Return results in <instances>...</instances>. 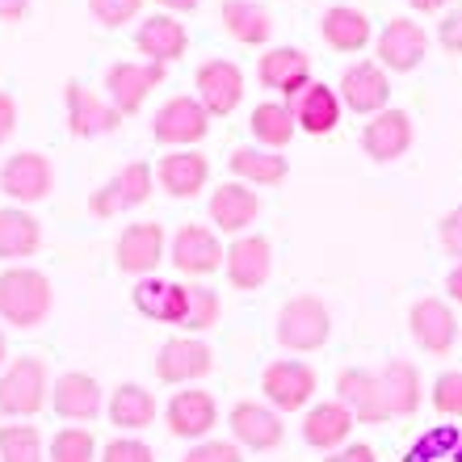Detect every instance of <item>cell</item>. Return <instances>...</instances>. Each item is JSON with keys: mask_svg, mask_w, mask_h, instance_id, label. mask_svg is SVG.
Instances as JSON below:
<instances>
[{"mask_svg": "<svg viewBox=\"0 0 462 462\" xmlns=\"http://www.w3.org/2000/svg\"><path fill=\"white\" fill-rule=\"evenodd\" d=\"M248 131H253L256 147H269V152H282V147L294 139L299 131V122H294L291 106L286 101H261L248 118Z\"/></svg>", "mask_w": 462, "mask_h": 462, "instance_id": "36", "label": "cell"}, {"mask_svg": "<svg viewBox=\"0 0 462 462\" xmlns=\"http://www.w3.org/2000/svg\"><path fill=\"white\" fill-rule=\"evenodd\" d=\"M231 172L240 177V185H282L286 181V172H291V164H286V156H278V152H269V147H236L227 156Z\"/></svg>", "mask_w": 462, "mask_h": 462, "instance_id": "34", "label": "cell"}, {"mask_svg": "<svg viewBox=\"0 0 462 462\" xmlns=\"http://www.w3.org/2000/svg\"><path fill=\"white\" fill-rule=\"evenodd\" d=\"M219 22L231 42H240V47H265L269 34H273V17L256 0H223Z\"/></svg>", "mask_w": 462, "mask_h": 462, "instance_id": "31", "label": "cell"}, {"mask_svg": "<svg viewBox=\"0 0 462 462\" xmlns=\"http://www.w3.org/2000/svg\"><path fill=\"white\" fill-rule=\"evenodd\" d=\"M42 248V223L25 207L0 210V261H25Z\"/></svg>", "mask_w": 462, "mask_h": 462, "instance_id": "33", "label": "cell"}, {"mask_svg": "<svg viewBox=\"0 0 462 462\" xmlns=\"http://www.w3.org/2000/svg\"><path fill=\"white\" fill-rule=\"evenodd\" d=\"M223 316L219 291H210L207 282H185V319L181 328L185 337H198V332H210Z\"/></svg>", "mask_w": 462, "mask_h": 462, "instance_id": "37", "label": "cell"}, {"mask_svg": "<svg viewBox=\"0 0 462 462\" xmlns=\"http://www.w3.org/2000/svg\"><path fill=\"white\" fill-rule=\"evenodd\" d=\"M0 189L17 207H34L55 189V169H51V160L42 152H17V156L0 164Z\"/></svg>", "mask_w": 462, "mask_h": 462, "instance_id": "9", "label": "cell"}, {"mask_svg": "<svg viewBox=\"0 0 462 462\" xmlns=\"http://www.w3.org/2000/svg\"><path fill=\"white\" fill-rule=\"evenodd\" d=\"M227 429H231V441H236L240 450H273V446H282V438H286L282 412H273L269 403H256V400L236 403L227 416Z\"/></svg>", "mask_w": 462, "mask_h": 462, "instance_id": "14", "label": "cell"}, {"mask_svg": "<svg viewBox=\"0 0 462 462\" xmlns=\"http://www.w3.org/2000/svg\"><path fill=\"white\" fill-rule=\"evenodd\" d=\"M319 34H324V42H328L332 51H341V55H357V51H365V42H370V17H365L362 9H353V5H332L328 13H324V22H319Z\"/></svg>", "mask_w": 462, "mask_h": 462, "instance_id": "32", "label": "cell"}, {"mask_svg": "<svg viewBox=\"0 0 462 462\" xmlns=\"http://www.w3.org/2000/svg\"><path fill=\"white\" fill-rule=\"evenodd\" d=\"M5 357H9V345H5V332H0V370H5Z\"/></svg>", "mask_w": 462, "mask_h": 462, "instance_id": "52", "label": "cell"}, {"mask_svg": "<svg viewBox=\"0 0 462 462\" xmlns=\"http://www.w3.org/2000/svg\"><path fill=\"white\" fill-rule=\"evenodd\" d=\"M134 311L156 324H177L185 319V282H164V278H139L134 282Z\"/></svg>", "mask_w": 462, "mask_h": 462, "instance_id": "29", "label": "cell"}, {"mask_svg": "<svg viewBox=\"0 0 462 462\" xmlns=\"http://www.w3.org/2000/svg\"><path fill=\"white\" fill-rule=\"evenodd\" d=\"M0 462H47V441L34 425H0Z\"/></svg>", "mask_w": 462, "mask_h": 462, "instance_id": "38", "label": "cell"}, {"mask_svg": "<svg viewBox=\"0 0 462 462\" xmlns=\"http://www.w3.org/2000/svg\"><path fill=\"white\" fill-rule=\"evenodd\" d=\"M97 462H156V454H152V446L139 438H131V433H122V438L106 441V450H101Z\"/></svg>", "mask_w": 462, "mask_h": 462, "instance_id": "42", "label": "cell"}, {"mask_svg": "<svg viewBox=\"0 0 462 462\" xmlns=\"http://www.w3.org/2000/svg\"><path fill=\"white\" fill-rule=\"evenodd\" d=\"M362 147H365V156L378 160V164L400 160L412 147V118L403 110L374 114V122H365V131H362Z\"/></svg>", "mask_w": 462, "mask_h": 462, "instance_id": "27", "label": "cell"}, {"mask_svg": "<svg viewBox=\"0 0 462 462\" xmlns=\"http://www.w3.org/2000/svg\"><path fill=\"white\" fill-rule=\"evenodd\" d=\"M227 248L207 223H181L172 231V265L181 269L185 278H210L223 269Z\"/></svg>", "mask_w": 462, "mask_h": 462, "instance_id": "11", "label": "cell"}, {"mask_svg": "<svg viewBox=\"0 0 462 462\" xmlns=\"http://www.w3.org/2000/svg\"><path fill=\"white\" fill-rule=\"evenodd\" d=\"M412 341L420 345L425 353H450L454 349V337H458V319H454L450 303H441V299H416L412 303Z\"/></svg>", "mask_w": 462, "mask_h": 462, "instance_id": "24", "label": "cell"}, {"mask_svg": "<svg viewBox=\"0 0 462 462\" xmlns=\"http://www.w3.org/2000/svg\"><path fill=\"white\" fill-rule=\"evenodd\" d=\"M164 425H169L172 438L181 441H207L210 429L219 425V403L202 387L172 391V400L164 403Z\"/></svg>", "mask_w": 462, "mask_h": 462, "instance_id": "10", "label": "cell"}, {"mask_svg": "<svg viewBox=\"0 0 462 462\" xmlns=\"http://www.w3.org/2000/svg\"><path fill=\"white\" fill-rule=\"evenodd\" d=\"M438 236H441V248H446V253L462 256V207L450 210V215L438 223Z\"/></svg>", "mask_w": 462, "mask_h": 462, "instance_id": "44", "label": "cell"}, {"mask_svg": "<svg viewBox=\"0 0 462 462\" xmlns=\"http://www.w3.org/2000/svg\"><path fill=\"white\" fill-rule=\"evenodd\" d=\"M223 269L236 291H261L273 273V244L265 236H236L223 256Z\"/></svg>", "mask_w": 462, "mask_h": 462, "instance_id": "17", "label": "cell"}, {"mask_svg": "<svg viewBox=\"0 0 462 462\" xmlns=\"http://www.w3.org/2000/svg\"><path fill=\"white\" fill-rule=\"evenodd\" d=\"M408 5H412L416 13H438V9H446L450 0H408Z\"/></svg>", "mask_w": 462, "mask_h": 462, "instance_id": "51", "label": "cell"}, {"mask_svg": "<svg viewBox=\"0 0 462 462\" xmlns=\"http://www.w3.org/2000/svg\"><path fill=\"white\" fill-rule=\"evenodd\" d=\"M332 337V311L316 294H294L278 311V345L291 353H316Z\"/></svg>", "mask_w": 462, "mask_h": 462, "instance_id": "3", "label": "cell"}, {"mask_svg": "<svg viewBox=\"0 0 462 462\" xmlns=\"http://www.w3.org/2000/svg\"><path fill=\"white\" fill-rule=\"evenodd\" d=\"M51 370L42 357L25 353V357H13L5 370H0V416L9 420H30L51 403Z\"/></svg>", "mask_w": 462, "mask_h": 462, "instance_id": "2", "label": "cell"}, {"mask_svg": "<svg viewBox=\"0 0 462 462\" xmlns=\"http://www.w3.org/2000/svg\"><path fill=\"white\" fill-rule=\"evenodd\" d=\"M324 462H378V454H374V446L349 441V446H341V450H332Z\"/></svg>", "mask_w": 462, "mask_h": 462, "instance_id": "46", "label": "cell"}, {"mask_svg": "<svg viewBox=\"0 0 462 462\" xmlns=\"http://www.w3.org/2000/svg\"><path fill=\"white\" fill-rule=\"evenodd\" d=\"M341 106L353 114H383L391 101V80H387V68L383 63H349L341 76Z\"/></svg>", "mask_w": 462, "mask_h": 462, "instance_id": "16", "label": "cell"}, {"mask_svg": "<svg viewBox=\"0 0 462 462\" xmlns=\"http://www.w3.org/2000/svg\"><path fill=\"white\" fill-rule=\"evenodd\" d=\"M261 391L273 412H299L311 403L316 395V370L299 357H282V362H269L261 370Z\"/></svg>", "mask_w": 462, "mask_h": 462, "instance_id": "7", "label": "cell"}, {"mask_svg": "<svg viewBox=\"0 0 462 462\" xmlns=\"http://www.w3.org/2000/svg\"><path fill=\"white\" fill-rule=\"evenodd\" d=\"M51 408L60 420H72V425H88L106 412V395H101V383L85 370H68L51 383Z\"/></svg>", "mask_w": 462, "mask_h": 462, "instance_id": "13", "label": "cell"}, {"mask_svg": "<svg viewBox=\"0 0 462 462\" xmlns=\"http://www.w3.org/2000/svg\"><path fill=\"white\" fill-rule=\"evenodd\" d=\"M88 13L93 22L106 25V30H118V25L134 22L143 13V0H88Z\"/></svg>", "mask_w": 462, "mask_h": 462, "instance_id": "40", "label": "cell"}, {"mask_svg": "<svg viewBox=\"0 0 462 462\" xmlns=\"http://www.w3.org/2000/svg\"><path fill=\"white\" fill-rule=\"evenodd\" d=\"M210 131V114L198 97H169L152 118V134L156 143H164L169 152H181V147L202 143Z\"/></svg>", "mask_w": 462, "mask_h": 462, "instance_id": "5", "label": "cell"}, {"mask_svg": "<svg viewBox=\"0 0 462 462\" xmlns=\"http://www.w3.org/2000/svg\"><path fill=\"white\" fill-rule=\"evenodd\" d=\"M353 425H357V416L345 408L341 400H324L316 403V408H307L303 416V441L311 446V450H341V446H349V433Z\"/></svg>", "mask_w": 462, "mask_h": 462, "instance_id": "25", "label": "cell"}, {"mask_svg": "<svg viewBox=\"0 0 462 462\" xmlns=\"http://www.w3.org/2000/svg\"><path fill=\"white\" fill-rule=\"evenodd\" d=\"M446 291H450V299H458V303H462V261L450 269V278H446Z\"/></svg>", "mask_w": 462, "mask_h": 462, "instance_id": "49", "label": "cell"}, {"mask_svg": "<svg viewBox=\"0 0 462 462\" xmlns=\"http://www.w3.org/2000/svg\"><path fill=\"white\" fill-rule=\"evenodd\" d=\"M134 47L139 55H147V63H177L189 51V34L185 25L172 17V13H156V17H143L139 30H134Z\"/></svg>", "mask_w": 462, "mask_h": 462, "instance_id": "23", "label": "cell"}, {"mask_svg": "<svg viewBox=\"0 0 462 462\" xmlns=\"http://www.w3.org/2000/svg\"><path fill=\"white\" fill-rule=\"evenodd\" d=\"M30 0H0V22H22Z\"/></svg>", "mask_w": 462, "mask_h": 462, "instance_id": "48", "label": "cell"}, {"mask_svg": "<svg viewBox=\"0 0 462 462\" xmlns=\"http://www.w3.org/2000/svg\"><path fill=\"white\" fill-rule=\"evenodd\" d=\"M337 400H341L362 425H383V420H391L378 370H362V365L341 370V374H337Z\"/></svg>", "mask_w": 462, "mask_h": 462, "instance_id": "15", "label": "cell"}, {"mask_svg": "<svg viewBox=\"0 0 462 462\" xmlns=\"http://www.w3.org/2000/svg\"><path fill=\"white\" fill-rule=\"evenodd\" d=\"M441 47L450 51V55H462V9L446 13V22H441Z\"/></svg>", "mask_w": 462, "mask_h": 462, "instance_id": "45", "label": "cell"}, {"mask_svg": "<svg viewBox=\"0 0 462 462\" xmlns=\"http://www.w3.org/2000/svg\"><path fill=\"white\" fill-rule=\"evenodd\" d=\"M256 80L265 88H273V93H282V97L291 101L299 97L307 85H311V55L299 47H273L261 55V63H256Z\"/></svg>", "mask_w": 462, "mask_h": 462, "instance_id": "19", "label": "cell"}, {"mask_svg": "<svg viewBox=\"0 0 462 462\" xmlns=\"http://www.w3.org/2000/svg\"><path fill=\"white\" fill-rule=\"evenodd\" d=\"M210 181V160L194 147H181V152H169V156H160L156 164V185L164 189L169 198H198L207 189Z\"/></svg>", "mask_w": 462, "mask_h": 462, "instance_id": "22", "label": "cell"}, {"mask_svg": "<svg viewBox=\"0 0 462 462\" xmlns=\"http://www.w3.org/2000/svg\"><path fill=\"white\" fill-rule=\"evenodd\" d=\"M433 408H438L441 416L462 420V374H458V370L438 374V383H433Z\"/></svg>", "mask_w": 462, "mask_h": 462, "instance_id": "41", "label": "cell"}, {"mask_svg": "<svg viewBox=\"0 0 462 462\" xmlns=\"http://www.w3.org/2000/svg\"><path fill=\"white\" fill-rule=\"evenodd\" d=\"M164 76H169L164 63L122 60V63H114L110 72H106V101H110L122 118H126V114H139V106H143V101L164 85Z\"/></svg>", "mask_w": 462, "mask_h": 462, "instance_id": "6", "label": "cell"}, {"mask_svg": "<svg viewBox=\"0 0 462 462\" xmlns=\"http://www.w3.org/2000/svg\"><path fill=\"white\" fill-rule=\"evenodd\" d=\"M156 189V169L147 164V160H131V164H122L106 185L93 189L88 198V210H93V219H118L126 210L143 207L147 198Z\"/></svg>", "mask_w": 462, "mask_h": 462, "instance_id": "4", "label": "cell"}, {"mask_svg": "<svg viewBox=\"0 0 462 462\" xmlns=\"http://www.w3.org/2000/svg\"><path fill=\"white\" fill-rule=\"evenodd\" d=\"M97 458H101L97 438H93L85 425L60 429L47 446V462H97Z\"/></svg>", "mask_w": 462, "mask_h": 462, "instance_id": "39", "label": "cell"}, {"mask_svg": "<svg viewBox=\"0 0 462 462\" xmlns=\"http://www.w3.org/2000/svg\"><path fill=\"white\" fill-rule=\"evenodd\" d=\"M261 215V198L240 181H227L210 194V223L227 236H248V227L256 223Z\"/></svg>", "mask_w": 462, "mask_h": 462, "instance_id": "26", "label": "cell"}, {"mask_svg": "<svg viewBox=\"0 0 462 462\" xmlns=\"http://www.w3.org/2000/svg\"><path fill=\"white\" fill-rule=\"evenodd\" d=\"M63 101H68V131L76 139H97V134H114L122 126V114L88 85H68Z\"/></svg>", "mask_w": 462, "mask_h": 462, "instance_id": "20", "label": "cell"}, {"mask_svg": "<svg viewBox=\"0 0 462 462\" xmlns=\"http://www.w3.org/2000/svg\"><path fill=\"white\" fill-rule=\"evenodd\" d=\"M378 378H383V395H387L391 416H412L420 408V374H416L412 362L391 357L387 365H378Z\"/></svg>", "mask_w": 462, "mask_h": 462, "instance_id": "35", "label": "cell"}, {"mask_svg": "<svg viewBox=\"0 0 462 462\" xmlns=\"http://www.w3.org/2000/svg\"><path fill=\"white\" fill-rule=\"evenodd\" d=\"M164 253H169V236L160 223H126L114 240V261L131 278H152Z\"/></svg>", "mask_w": 462, "mask_h": 462, "instance_id": "8", "label": "cell"}, {"mask_svg": "<svg viewBox=\"0 0 462 462\" xmlns=\"http://www.w3.org/2000/svg\"><path fill=\"white\" fill-rule=\"evenodd\" d=\"M210 370H215V353L198 337H172L156 353V378L169 387H189L198 378H207Z\"/></svg>", "mask_w": 462, "mask_h": 462, "instance_id": "12", "label": "cell"}, {"mask_svg": "<svg viewBox=\"0 0 462 462\" xmlns=\"http://www.w3.org/2000/svg\"><path fill=\"white\" fill-rule=\"evenodd\" d=\"M286 106H291L299 131H307V134H332L337 122H341V93L328 85H319V80H311V85H307L299 97L286 101Z\"/></svg>", "mask_w": 462, "mask_h": 462, "instance_id": "28", "label": "cell"}, {"mask_svg": "<svg viewBox=\"0 0 462 462\" xmlns=\"http://www.w3.org/2000/svg\"><path fill=\"white\" fill-rule=\"evenodd\" d=\"M106 416H110V425L122 429V433H143L147 425H156L160 403H156V395L147 387H139V383H122V387L110 391Z\"/></svg>", "mask_w": 462, "mask_h": 462, "instance_id": "30", "label": "cell"}, {"mask_svg": "<svg viewBox=\"0 0 462 462\" xmlns=\"http://www.w3.org/2000/svg\"><path fill=\"white\" fill-rule=\"evenodd\" d=\"M454 462H462V438H458V446H454Z\"/></svg>", "mask_w": 462, "mask_h": 462, "instance_id": "53", "label": "cell"}, {"mask_svg": "<svg viewBox=\"0 0 462 462\" xmlns=\"http://www.w3.org/2000/svg\"><path fill=\"white\" fill-rule=\"evenodd\" d=\"M55 307V291H51V278L34 265H9L0 269V319L9 328H38L42 319L51 316Z\"/></svg>", "mask_w": 462, "mask_h": 462, "instance_id": "1", "label": "cell"}, {"mask_svg": "<svg viewBox=\"0 0 462 462\" xmlns=\"http://www.w3.org/2000/svg\"><path fill=\"white\" fill-rule=\"evenodd\" d=\"M156 5H164L169 13H189V9H198L202 0H156Z\"/></svg>", "mask_w": 462, "mask_h": 462, "instance_id": "50", "label": "cell"}, {"mask_svg": "<svg viewBox=\"0 0 462 462\" xmlns=\"http://www.w3.org/2000/svg\"><path fill=\"white\" fill-rule=\"evenodd\" d=\"M429 55V34L408 17H395V22L383 25L378 34V63L391 68V72H412L420 68Z\"/></svg>", "mask_w": 462, "mask_h": 462, "instance_id": "21", "label": "cell"}, {"mask_svg": "<svg viewBox=\"0 0 462 462\" xmlns=\"http://www.w3.org/2000/svg\"><path fill=\"white\" fill-rule=\"evenodd\" d=\"M13 131H17V101L0 88V147L13 139Z\"/></svg>", "mask_w": 462, "mask_h": 462, "instance_id": "47", "label": "cell"}, {"mask_svg": "<svg viewBox=\"0 0 462 462\" xmlns=\"http://www.w3.org/2000/svg\"><path fill=\"white\" fill-rule=\"evenodd\" d=\"M198 101L207 106L210 118H227L244 101V72L231 60H207L194 76Z\"/></svg>", "mask_w": 462, "mask_h": 462, "instance_id": "18", "label": "cell"}, {"mask_svg": "<svg viewBox=\"0 0 462 462\" xmlns=\"http://www.w3.org/2000/svg\"><path fill=\"white\" fill-rule=\"evenodd\" d=\"M181 462H244V450L236 441H219V438H207V441H194L185 450Z\"/></svg>", "mask_w": 462, "mask_h": 462, "instance_id": "43", "label": "cell"}]
</instances>
